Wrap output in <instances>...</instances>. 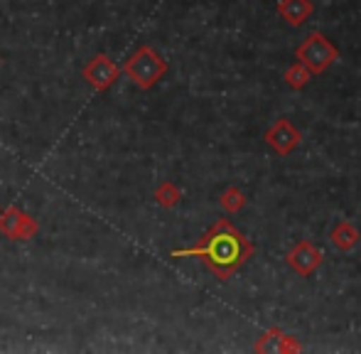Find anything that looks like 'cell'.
Segmentation results:
<instances>
[{
    "label": "cell",
    "mask_w": 361,
    "mask_h": 354,
    "mask_svg": "<svg viewBox=\"0 0 361 354\" xmlns=\"http://www.w3.org/2000/svg\"><path fill=\"white\" fill-rule=\"evenodd\" d=\"M224 207H228V209L241 207V195H236V192H226V195H224Z\"/></svg>",
    "instance_id": "obj_8"
},
{
    "label": "cell",
    "mask_w": 361,
    "mask_h": 354,
    "mask_svg": "<svg viewBox=\"0 0 361 354\" xmlns=\"http://www.w3.org/2000/svg\"><path fill=\"white\" fill-rule=\"evenodd\" d=\"M0 212H3V209H0Z\"/></svg>",
    "instance_id": "obj_9"
},
{
    "label": "cell",
    "mask_w": 361,
    "mask_h": 354,
    "mask_svg": "<svg viewBox=\"0 0 361 354\" xmlns=\"http://www.w3.org/2000/svg\"><path fill=\"white\" fill-rule=\"evenodd\" d=\"M298 54H300V59H302L305 64H310L312 69H322L332 62L337 52H334V47L327 42V39H322L319 35H312V37L300 47Z\"/></svg>",
    "instance_id": "obj_5"
},
{
    "label": "cell",
    "mask_w": 361,
    "mask_h": 354,
    "mask_svg": "<svg viewBox=\"0 0 361 354\" xmlns=\"http://www.w3.org/2000/svg\"><path fill=\"white\" fill-rule=\"evenodd\" d=\"M37 221L27 212L18 209V207L0 212V234L8 236L10 241H30L37 234Z\"/></svg>",
    "instance_id": "obj_3"
},
{
    "label": "cell",
    "mask_w": 361,
    "mask_h": 354,
    "mask_svg": "<svg viewBox=\"0 0 361 354\" xmlns=\"http://www.w3.org/2000/svg\"><path fill=\"white\" fill-rule=\"evenodd\" d=\"M121 74V67L116 62H111L109 54H96L89 64L84 67V79L91 84L96 91H106L116 84Z\"/></svg>",
    "instance_id": "obj_4"
},
{
    "label": "cell",
    "mask_w": 361,
    "mask_h": 354,
    "mask_svg": "<svg viewBox=\"0 0 361 354\" xmlns=\"http://www.w3.org/2000/svg\"><path fill=\"white\" fill-rule=\"evenodd\" d=\"M123 69L140 89H150V87H155V84L162 79V74L167 72V64L155 49L145 44V47H140L133 57H128V62H126Z\"/></svg>",
    "instance_id": "obj_2"
},
{
    "label": "cell",
    "mask_w": 361,
    "mask_h": 354,
    "mask_svg": "<svg viewBox=\"0 0 361 354\" xmlns=\"http://www.w3.org/2000/svg\"><path fill=\"white\" fill-rule=\"evenodd\" d=\"M155 200H157V205H162V207H175L177 202H180V190H177L172 182H162L155 192Z\"/></svg>",
    "instance_id": "obj_6"
},
{
    "label": "cell",
    "mask_w": 361,
    "mask_h": 354,
    "mask_svg": "<svg viewBox=\"0 0 361 354\" xmlns=\"http://www.w3.org/2000/svg\"><path fill=\"white\" fill-rule=\"evenodd\" d=\"M283 13L293 20V25H298L300 20H302V15L310 13V5L305 3V0H286V3H283Z\"/></svg>",
    "instance_id": "obj_7"
},
{
    "label": "cell",
    "mask_w": 361,
    "mask_h": 354,
    "mask_svg": "<svg viewBox=\"0 0 361 354\" xmlns=\"http://www.w3.org/2000/svg\"><path fill=\"white\" fill-rule=\"evenodd\" d=\"M185 256L202 259L221 281H226V278L251 256V244H248L226 219H221L202 236L197 246L172 251V259H185Z\"/></svg>",
    "instance_id": "obj_1"
}]
</instances>
